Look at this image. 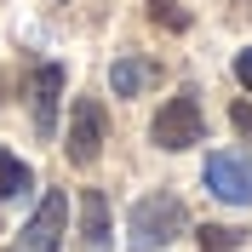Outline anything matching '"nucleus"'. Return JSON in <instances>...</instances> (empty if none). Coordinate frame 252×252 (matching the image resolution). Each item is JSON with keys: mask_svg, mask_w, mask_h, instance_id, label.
I'll use <instances>...</instances> for the list:
<instances>
[{"mask_svg": "<svg viewBox=\"0 0 252 252\" xmlns=\"http://www.w3.org/2000/svg\"><path fill=\"white\" fill-rule=\"evenodd\" d=\"M184 229H189V212H184V201L172 189L138 195L132 218H126V252H160V247H172Z\"/></svg>", "mask_w": 252, "mask_h": 252, "instance_id": "f257e3e1", "label": "nucleus"}, {"mask_svg": "<svg viewBox=\"0 0 252 252\" xmlns=\"http://www.w3.org/2000/svg\"><path fill=\"white\" fill-rule=\"evenodd\" d=\"M206 121H201V97H195V86H178L166 103H160L155 126H149V143L155 149H189V143H201Z\"/></svg>", "mask_w": 252, "mask_h": 252, "instance_id": "f03ea898", "label": "nucleus"}, {"mask_svg": "<svg viewBox=\"0 0 252 252\" xmlns=\"http://www.w3.org/2000/svg\"><path fill=\"white\" fill-rule=\"evenodd\" d=\"M103 138H109V115H103V103L97 97H75V109H69V160L75 166H92L97 155H103Z\"/></svg>", "mask_w": 252, "mask_h": 252, "instance_id": "7ed1b4c3", "label": "nucleus"}, {"mask_svg": "<svg viewBox=\"0 0 252 252\" xmlns=\"http://www.w3.org/2000/svg\"><path fill=\"white\" fill-rule=\"evenodd\" d=\"M63 235H69V195L46 189L34 218L23 223V252H63Z\"/></svg>", "mask_w": 252, "mask_h": 252, "instance_id": "20e7f679", "label": "nucleus"}, {"mask_svg": "<svg viewBox=\"0 0 252 252\" xmlns=\"http://www.w3.org/2000/svg\"><path fill=\"white\" fill-rule=\"evenodd\" d=\"M206 189L218 195L223 206H252V160L235 155V149H218V155H206Z\"/></svg>", "mask_w": 252, "mask_h": 252, "instance_id": "39448f33", "label": "nucleus"}, {"mask_svg": "<svg viewBox=\"0 0 252 252\" xmlns=\"http://www.w3.org/2000/svg\"><path fill=\"white\" fill-rule=\"evenodd\" d=\"M58 97H63V63H40L29 80V103H34V132L52 138L58 132Z\"/></svg>", "mask_w": 252, "mask_h": 252, "instance_id": "423d86ee", "label": "nucleus"}, {"mask_svg": "<svg viewBox=\"0 0 252 252\" xmlns=\"http://www.w3.org/2000/svg\"><path fill=\"white\" fill-rule=\"evenodd\" d=\"M80 235H86L92 252L109 247V201H103V189H86L80 195Z\"/></svg>", "mask_w": 252, "mask_h": 252, "instance_id": "0eeeda50", "label": "nucleus"}, {"mask_svg": "<svg viewBox=\"0 0 252 252\" xmlns=\"http://www.w3.org/2000/svg\"><path fill=\"white\" fill-rule=\"evenodd\" d=\"M149 80H155V63H143V58H115V69H109L115 97H138Z\"/></svg>", "mask_w": 252, "mask_h": 252, "instance_id": "6e6552de", "label": "nucleus"}, {"mask_svg": "<svg viewBox=\"0 0 252 252\" xmlns=\"http://www.w3.org/2000/svg\"><path fill=\"white\" fill-rule=\"evenodd\" d=\"M29 189H34V172H29L17 155L0 149V201H17V195H29Z\"/></svg>", "mask_w": 252, "mask_h": 252, "instance_id": "1a4fd4ad", "label": "nucleus"}, {"mask_svg": "<svg viewBox=\"0 0 252 252\" xmlns=\"http://www.w3.org/2000/svg\"><path fill=\"white\" fill-rule=\"evenodd\" d=\"M149 23H160V29H172V34H184V29H189V12L178 6V0H149Z\"/></svg>", "mask_w": 252, "mask_h": 252, "instance_id": "9d476101", "label": "nucleus"}, {"mask_svg": "<svg viewBox=\"0 0 252 252\" xmlns=\"http://www.w3.org/2000/svg\"><path fill=\"white\" fill-rule=\"evenodd\" d=\"M235 247H241V229H223V223L201 229V252H235Z\"/></svg>", "mask_w": 252, "mask_h": 252, "instance_id": "9b49d317", "label": "nucleus"}, {"mask_svg": "<svg viewBox=\"0 0 252 252\" xmlns=\"http://www.w3.org/2000/svg\"><path fill=\"white\" fill-rule=\"evenodd\" d=\"M229 121H235V132H247V138H252V97H241L235 109H229Z\"/></svg>", "mask_w": 252, "mask_h": 252, "instance_id": "f8f14e48", "label": "nucleus"}, {"mask_svg": "<svg viewBox=\"0 0 252 252\" xmlns=\"http://www.w3.org/2000/svg\"><path fill=\"white\" fill-rule=\"evenodd\" d=\"M235 80L252 92V46H247V52H235Z\"/></svg>", "mask_w": 252, "mask_h": 252, "instance_id": "ddd939ff", "label": "nucleus"}]
</instances>
